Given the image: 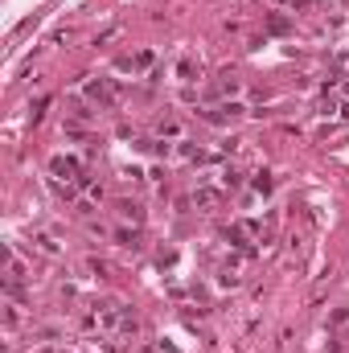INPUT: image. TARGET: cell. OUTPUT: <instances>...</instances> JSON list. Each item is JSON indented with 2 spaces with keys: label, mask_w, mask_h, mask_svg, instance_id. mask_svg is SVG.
<instances>
[{
  "label": "cell",
  "mask_w": 349,
  "mask_h": 353,
  "mask_svg": "<svg viewBox=\"0 0 349 353\" xmlns=\"http://www.w3.org/2000/svg\"><path fill=\"white\" fill-rule=\"evenodd\" d=\"M119 214L132 218V222H140V206H132V201H119Z\"/></svg>",
  "instance_id": "cell-1"
},
{
  "label": "cell",
  "mask_w": 349,
  "mask_h": 353,
  "mask_svg": "<svg viewBox=\"0 0 349 353\" xmlns=\"http://www.w3.org/2000/svg\"><path fill=\"white\" fill-rule=\"evenodd\" d=\"M267 25H271V33H288V21H283V17H271Z\"/></svg>",
  "instance_id": "cell-2"
}]
</instances>
